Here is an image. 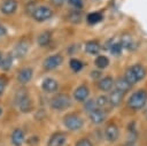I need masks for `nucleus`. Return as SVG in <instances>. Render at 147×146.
I'll return each mask as SVG.
<instances>
[{"instance_id":"f257e3e1","label":"nucleus","mask_w":147,"mask_h":146,"mask_svg":"<svg viewBox=\"0 0 147 146\" xmlns=\"http://www.w3.org/2000/svg\"><path fill=\"white\" fill-rule=\"evenodd\" d=\"M146 75H147L146 68L140 63H136V64L130 66L125 70V74H124L123 77L126 79L127 83H130L131 85H134L138 82L142 80L146 77Z\"/></svg>"},{"instance_id":"f03ea898","label":"nucleus","mask_w":147,"mask_h":146,"mask_svg":"<svg viewBox=\"0 0 147 146\" xmlns=\"http://www.w3.org/2000/svg\"><path fill=\"white\" fill-rule=\"evenodd\" d=\"M147 103V92L145 90H137L127 99V106L132 110H140Z\"/></svg>"},{"instance_id":"7ed1b4c3","label":"nucleus","mask_w":147,"mask_h":146,"mask_svg":"<svg viewBox=\"0 0 147 146\" xmlns=\"http://www.w3.org/2000/svg\"><path fill=\"white\" fill-rule=\"evenodd\" d=\"M15 103L17 106V108L23 112V113H28L32 109V102L31 99L28 94V92L24 89H21L16 92L15 94Z\"/></svg>"},{"instance_id":"20e7f679","label":"nucleus","mask_w":147,"mask_h":146,"mask_svg":"<svg viewBox=\"0 0 147 146\" xmlns=\"http://www.w3.org/2000/svg\"><path fill=\"white\" fill-rule=\"evenodd\" d=\"M71 106V99L65 93H57L51 99V107L54 110H65Z\"/></svg>"},{"instance_id":"39448f33","label":"nucleus","mask_w":147,"mask_h":146,"mask_svg":"<svg viewBox=\"0 0 147 146\" xmlns=\"http://www.w3.org/2000/svg\"><path fill=\"white\" fill-rule=\"evenodd\" d=\"M63 124L70 131H78L83 128L84 121L77 114H68L63 117Z\"/></svg>"},{"instance_id":"423d86ee","label":"nucleus","mask_w":147,"mask_h":146,"mask_svg":"<svg viewBox=\"0 0 147 146\" xmlns=\"http://www.w3.org/2000/svg\"><path fill=\"white\" fill-rule=\"evenodd\" d=\"M52 16H53V10L47 6L36 7L34 10L32 11V17L37 22H45V21L49 20Z\"/></svg>"},{"instance_id":"0eeeda50","label":"nucleus","mask_w":147,"mask_h":146,"mask_svg":"<svg viewBox=\"0 0 147 146\" xmlns=\"http://www.w3.org/2000/svg\"><path fill=\"white\" fill-rule=\"evenodd\" d=\"M63 62V56L61 54H54L44 60V68L47 70H53L57 67H60Z\"/></svg>"},{"instance_id":"6e6552de","label":"nucleus","mask_w":147,"mask_h":146,"mask_svg":"<svg viewBox=\"0 0 147 146\" xmlns=\"http://www.w3.org/2000/svg\"><path fill=\"white\" fill-rule=\"evenodd\" d=\"M88 117L91 120L92 123L94 124H101L102 122H105V120L107 118V112L102 108H95L92 112L88 113Z\"/></svg>"},{"instance_id":"1a4fd4ad","label":"nucleus","mask_w":147,"mask_h":146,"mask_svg":"<svg viewBox=\"0 0 147 146\" xmlns=\"http://www.w3.org/2000/svg\"><path fill=\"white\" fill-rule=\"evenodd\" d=\"M119 137V130L115 124H108L105 129V138L109 143H115Z\"/></svg>"},{"instance_id":"9d476101","label":"nucleus","mask_w":147,"mask_h":146,"mask_svg":"<svg viewBox=\"0 0 147 146\" xmlns=\"http://www.w3.org/2000/svg\"><path fill=\"white\" fill-rule=\"evenodd\" d=\"M124 93H122L121 91L116 90V89H113L110 92H109V95H108V101H109V105L113 106V107H117L122 103L123 99H124Z\"/></svg>"},{"instance_id":"9b49d317","label":"nucleus","mask_w":147,"mask_h":146,"mask_svg":"<svg viewBox=\"0 0 147 146\" xmlns=\"http://www.w3.org/2000/svg\"><path fill=\"white\" fill-rule=\"evenodd\" d=\"M67 141V135L64 132H55L51 136L47 146H63Z\"/></svg>"},{"instance_id":"f8f14e48","label":"nucleus","mask_w":147,"mask_h":146,"mask_svg":"<svg viewBox=\"0 0 147 146\" xmlns=\"http://www.w3.org/2000/svg\"><path fill=\"white\" fill-rule=\"evenodd\" d=\"M29 47H30V43L25 39H22L17 43V45L15 46L14 48V55L16 57H23L26 55L28 51H29Z\"/></svg>"},{"instance_id":"ddd939ff","label":"nucleus","mask_w":147,"mask_h":146,"mask_svg":"<svg viewBox=\"0 0 147 146\" xmlns=\"http://www.w3.org/2000/svg\"><path fill=\"white\" fill-rule=\"evenodd\" d=\"M98 87L103 92H110L114 89V78L110 76H105L100 78L98 80Z\"/></svg>"},{"instance_id":"4468645a","label":"nucleus","mask_w":147,"mask_h":146,"mask_svg":"<svg viewBox=\"0 0 147 146\" xmlns=\"http://www.w3.org/2000/svg\"><path fill=\"white\" fill-rule=\"evenodd\" d=\"M88 94H90L88 87L83 84V85H79V86L75 90V92H74V98H75V100H77V101H79V102H84V101L88 98Z\"/></svg>"},{"instance_id":"2eb2a0df","label":"nucleus","mask_w":147,"mask_h":146,"mask_svg":"<svg viewBox=\"0 0 147 146\" xmlns=\"http://www.w3.org/2000/svg\"><path fill=\"white\" fill-rule=\"evenodd\" d=\"M41 87L45 92L47 93H54L57 91L59 89V83L54 79V78H51V77H47L42 80V84H41Z\"/></svg>"},{"instance_id":"dca6fc26","label":"nucleus","mask_w":147,"mask_h":146,"mask_svg":"<svg viewBox=\"0 0 147 146\" xmlns=\"http://www.w3.org/2000/svg\"><path fill=\"white\" fill-rule=\"evenodd\" d=\"M131 87H132V85H131L130 83H127L124 77H119V78H117L116 80H114V89L121 91V92L124 93V94H125L126 92H129V91L131 90Z\"/></svg>"},{"instance_id":"f3484780","label":"nucleus","mask_w":147,"mask_h":146,"mask_svg":"<svg viewBox=\"0 0 147 146\" xmlns=\"http://www.w3.org/2000/svg\"><path fill=\"white\" fill-rule=\"evenodd\" d=\"M32 76H33V70L31 68H23L22 70H20L17 75V79L21 84H26L32 79Z\"/></svg>"},{"instance_id":"a211bd4d","label":"nucleus","mask_w":147,"mask_h":146,"mask_svg":"<svg viewBox=\"0 0 147 146\" xmlns=\"http://www.w3.org/2000/svg\"><path fill=\"white\" fill-rule=\"evenodd\" d=\"M16 9H17V2L15 0H6L1 5V11L6 15H10L15 13Z\"/></svg>"},{"instance_id":"6ab92c4d","label":"nucleus","mask_w":147,"mask_h":146,"mask_svg":"<svg viewBox=\"0 0 147 146\" xmlns=\"http://www.w3.org/2000/svg\"><path fill=\"white\" fill-rule=\"evenodd\" d=\"M100 49H101V46L96 40H90V41H87L85 44V52L87 54H90V55L99 54Z\"/></svg>"},{"instance_id":"aec40b11","label":"nucleus","mask_w":147,"mask_h":146,"mask_svg":"<svg viewBox=\"0 0 147 146\" xmlns=\"http://www.w3.org/2000/svg\"><path fill=\"white\" fill-rule=\"evenodd\" d=\"M11 141L14 146H22L24 141V132L22 129H15L11 133Z\"/></svg>"},{"instance_id":"412c9836","label":"nucleus","mask_w":147,"mask_h":146,"mask_svg":"<svg viewBox=\"0 0 147 146\" xmlns=\"http://www.w3.org/2000/svg\"><path fill=\"white\" fill-rule=\"evenodd\" d=\"M51 39H52V34H51V32H49V31H44V32H41V33L38 36V38H37V43H38L39 46L45 47V46H48V45H49Z\"/></svg>"},{"instance_id":"4be33fe9","label":"nucleus","mask_w":147,"mask_h":146,"mask_svg":"<svg viewBox=\"0 0 147 146\" xmlns=\"http://www.w3.org/2000/svg\"><path fill=\"white\" fill-rule=\"evenodd\" d=\"M94 64H95L96 68L102 70V69H105L109 66V59L106 55H98L96 59L94 60Z\"/></svg>"},{"instance_id":"5701e85b","label":"nucleus","mask_w":147,"mask_h":146,"mask_svg":"<svg viewBox=\"0 0 147 146\" xmlns=\"http://www.w3.org/2000/svg\"><path fill=\"white\" fill-rule=\"evenodd\" d=\"M119 43L122 44L123 48L125 47V48H127V49H133V48L136 47V44H134V41H133V39H132V37H131L130 34H124V36H122V39H121Z\"/></svg>"},{"instance_id":"b1692460","label":"nucleus","mask_w":147,"mask_h":146,"mask_svg":"<svg viewBox=\"0 0 147 146\" xmlns=\"http://www.w3.org/2000/svg\"><path fill=\"white\" fill-rule=\"evenodd\" d=\"M102 14L98 13V11H93V13H90L87 16H86V21L88 24L93 25V24H96L99 23L100 21H102Z\"/></svg>"},{"instance_id":"393cba45","label":"nucleus","mask_w":147,"mask_h":146,"mask_svg":"<svg viewBox=\"0 0 147 146\" xmlns=\"http://www.w3.org/2000/svg\"><path fill=\"white\" fill-rule=\"evenodd\" d=\"M109 51L110 53L114 55V56H119L122 55V52H123V46L121 43H113L109 47Z\"/></svg>"},{"instance_id":"a878e982","label":"nucleus","mask_w":147,"mask_h":146,"mask_svg":"<svg viewBox=\"0 0 147 146\" xmlns=\"http://www.w3.org/2000/svg\"><path fill=\"white\" fill-rule=\"evenodd\" d=\"M69 64H70V68H71V70L74 72H79L83 69V67H84L83 62L80 60H78V59H71Z\"/></svg>"},{"instance_id":"bb28decb","label":"nucleus","mask_w":147,"mask_h":146,"mask_svg":"<svg viewBox=\"0 0 147 146\" xmlns=\"http://www.w3.org/2000/svg\"><path fill=\"white\" fill-rule=\"evenodd\" d=\"M82 17H83V15L80 14V11L79 10H74V11H71L69 15H68V20L71 22V23H79L80 21H82Z\"/></svg>"},{"instance_id":"cd10ccee","label":"nucleus","mask_w":147,"mask_h":146,"mask_svg":"<svg viewBox=\"0 0 147 146\" xmlns=\"http://www.w3.org/2000/svg\"><path fill=\"white\" fill-rule=\"evenodd\" d=\"M95 103H96V107L98 108H102V109H105V107L107 106V105H109V101H108V97L107 95H99L98 98H96V100H95Z\"/></svg>"},{"instance_id":"c85d7f7f","label":"nucleus","mask_w":147,"mask_h":146,"mask_svg":"<svg viewBox=\"0 0 147 146\" xmlns=\"http://www.w3.org/2000/svg\"><path fill=\"white\" fill-rule=\"evenodd\" d=\"M11 61H13V55H11V54H8L6 57H3V59L1 60V63H0L1 68H2L3 70L10 69V67H11Z\"/></svg>"},{"instance_id":"c756f323","label":"nucleus","mask_w":147,"mask_h":146,"mask_svg":"<svg viewBox=\"0 0 147 146\" xmlns=\"http://www.w3.org/2000/svg\"><path fill=\"white\" fill-rule=\"evenodd\" d=\"M95 108H96V103H95L94 99H86L84 101V110L86 113H90Z\"/></svg>"},{"instance_id":"7c9ffc66","label":"nucleus","mask_w":147,"mask_h":146,"mask_svg":"<svg viewBox=\"0 0 147 146\" xmlns=\"http://www.w3.org/2000/svg\"><path fill=\"white\" fill-rule=\"evenodd\" d=\"M68 2H69V5L70 6H72L75 9H77V10H79V9H82L83 8V0H68Z\"/></svg>"},{"instance_id":"2f4dec72","label":"nucleus","mask_w":147,"mask_h":146,"mask_svg":"<svg viewBox=\"0 0 147 146\" xmlns=\"http://www.w3.org/2000/svg\"><path fill=\"white\" fill-rule=\"evenodd\" d=\"M76 146H93L91 140L87 138H82L76 143Z\"/></svg>"},{"instance_id":"473e14b6","label":"nucleus","mask_w":147,"mask_h":146,"mask_svg":"<svg viewBox=\"0 0 147 146\" xmlns=\"http://www.w3.org/2000/svg\"><path fill=\"white\" fill-rule=\"evenodd\" d=\"M101 76H102V74H101L100 71H98V70H94V71H92V72H91V77H92V78L100 79V78H101Z\"/></svg>"},{"instance_id":"72a5a7b5","label":"nucleus","mask_w":147,"mask_h":146,"mask_svg":"<svg viewBox=\"0 0 147 146\" xmlns=\"http://www.w3.org/2000/svg\"><path fill=\"white\" fill-rule=\"evenodd\" d=\"M52 1V3L54 5V6H56V7H60V6H62L64 2H65V0H51Z\"/></svg>"},{"instance_id":"f704fd0d","label":"nucleus","mask_w":147,"mask_h":146,"mask_svg":"<svg viewBox=\"0 0 147 146\" xmlns=\"http://www.w3.org/2000/svg\"><path fill=\"white\" fill-rule=\"evenodd\" d=\"M6 33H7V30H6V28H5L3 25H0V37L5 36Z\"/></svg>"},{"instance_id":"c9c22d12","label":"nucleus","mask_w":147,"mask_h":146,"mask_svg":"<svg viewBox=\"0 0 147 146\" xmlns=\"http://www.w3.org/2000/svg\"><path fill=\"white\" fill-rule=\"evenodd\" d=\"M5 86H6V84H5V82L2 80V79H0V94L5 91Z\"/></svg>"},{"instance_id":"e433bc0d","label":"nucleus","mask_w":147,"mask_h":146,"mask_svg":"<svg viewBox=\"0 0 147 146\" xmlns=\"http://www.w3.org/2000/svg\"><path fill=\"white\" fill-rule=\"evenodd\" d=\"M145 116H146V120H147V109L145 110Z\"/></svg>"},{"instance_id":"4c0bfd02","label":"nucleus","mask_w":147,"mask_h":146,"mask_svg":"<svg viewBox=\"0 0 147 146\" xmlns=\"http://www.w3.org/2000/svg\"><path fill=\"white\" fill-rule=\"evenodd\" d=\"M1 113H2V108L0 107V115H1Z\"/></svg>"},{"instance_id":"58836bf2","label":"nucleus","mask_w":147,"mask_h":146,"mask_svg":"<svg viewBox=\"0 0 147 146\" xmlns=\"http://www.w3.org/2000/svg\"><path fill=\"white\" fill-rule=\"evenodd\" d=\"M1 60H2V57H1V54H0V63H1Z\"/></svg>"}]
</instances>
